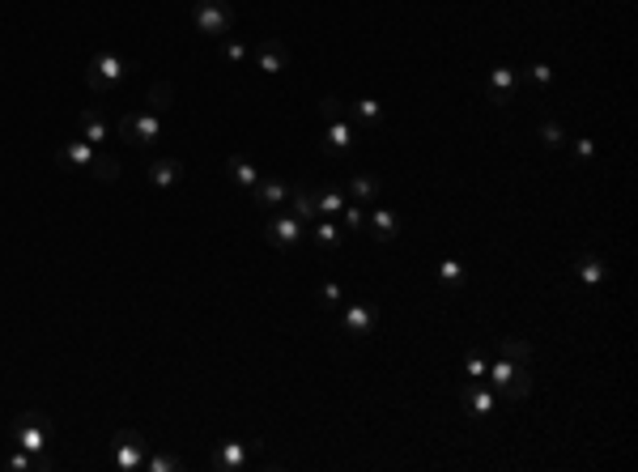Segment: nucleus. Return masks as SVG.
<instances>
[{"mask_svg":"<svg viewBox=\"0 0 638 472\" xmlns=\"http://www.w3.org/2000/svg\"><path fill=\"white\" fill-rule=\"evenodd\" d=\"M306 238L324 251H336L345 243V230H341V217H315V222L306 226Z\"/></svg>","mask_w":638,"mask_h":472,"instance_id":"nucleus-18","label":"nucleus"},{"mask_svg":"<svg viewBox=\"0 0 638 472\" xmlns=\"http://www.w3.org/2000/svg\"><path fill=\"white\" fill-rule=\"evenodd\" d=\"M251 60H256V69L268 72V77H277V72L290 69V47L281 39H260L256 43V52H251Z\"/></svg>","mask_w":638,"mask_h":472,"instance_id":"nucleus-12","label":"nucleus"},{"mask_svg":"<svg viewBox=\"0 0 638 472\" xmlns=\"http://www.w3.org/2000/svg\"><path fill=\"white\" fill-rule=\"evenodd\" d=\"M132 69H137L132 56L115 52V47H102V52H94L90 64H85V85H90L94 94H115V90L132 77Z\"/></svg>","mask_w":638,"mask_h":472,"instance_id":"nucleus-1","label":"nucleus"},{"mask_svg":"<svg viewBox=\"0 0 638 472\" xmlns=\"http://www.w3.org/2000/svg\"><path fill=\"white\" fill-rule=\"evenodd\" d=\"M150 183L158 188V192H170L175 183H183V162L179 158H158V162H150Z\"/></svg>","mask_w":638,"mask_h":472,"instance_id":"nucleus-21","label":"nucleus"},{"mask_svg":"<svg viewBox=\"0 0 638 472\" xmlns=\"http://www.w3.org/2000/svg\"><path fill=\"white\" fill-rule=\"evenodd\" d=\"M315 200H319V217H341V208L349 205V196L341 188H319Z\"/></svg>","mask_w":638,"mask_h":472,"instance_id":"nucleus-26","label":"nucleus"},{"mask_svg":"<svg viewBox=\"0 0 638 472\" xmlns=\"http://www.w3.org/2000/svg\"><path fill=\"white\" fill-rule=\"evenodd\" d=\"M167 128V115H153V111H132L120 120V140H128L132 149H153L158 137Z\"/></svg>","mask_w":638,"mask_h":472,"instance_id":"nucleus-7","label":"nucleus"},{"mask_svg":"<svg viewBox=\"0 0 638 472\" xmlns=\"http://www.w3.org/2000/svg\"><path fill=\"white\" fill-rule=\"evenodd\" d=\"M150 456V443L140 430H115L111 438V468L115 472H140Z\"/></svg>","mask_w":638,"mask_h":472,"instance_id":"nucleus-8","label":"nucleus"},{"mask_svg":"<svg viewBox=\"0 0 638 472\" xmlns=\"http://www.w3.org/2000/svg\"><path fill=\"white\" fill-rule=\"evenodd\" d=\"M536 137H541L545 149H562V145H566V128L557 124L554 115H545L541 124H536Z\"/></svg>","mask_w":638,"mask_h":472,"instance_id":"nucleus-27","label":"nucleus"},{"mask_svg":"<svg viewBox=\"0 0 638 472\" xmlns=\"http://www.w3.org/2000/svg\"><path fill=\"white\" fill-rule=\"evenodd\" d=\"M515 90H519V69H511V64H494L486 77V94L494 107H507L515 98Z\"/></svg>","mask_w":638,"mask_h":472,"instance_id":"nucleus-13","label":"nucleus"},{"mask_svg":"<svg viewBox=\"0 0 638 472\" xmlns=\"http://www.w3.org/2000/svg\"><path fill=\"white\" fill-rule=\"evenodd\" d=\"M486 371H489V361L477 353V349H469V358H464V375L469 379H486Z\"/></svg>","mask_w":638,"mask_h":472,"instance_id":"nucleus-34","label":"nucleus"},{"mask_svg":"<svg viewBox=\"0 0 638 472\" xmlns=\"http://www.w3.org/2000/svg\"><path fill=\"white\" fill-rule=\"evenodd\" d=\"M179 468H183V459L170 456V451H150L145 456V472H179Z\"/></svg>","mask_w":638,"mask_h":472,"instance_id":"nucleus-30","label":"nucleus"},{"mask_svg":"<svg viewBox=\"0 0 638 472\" xmlns=\"http://www.w3.org/2000/svg\"><path fill=\"white\" fill-rule=\"evenodd\" d=\"M375 323H379V306H371V303H349L341 311V328L353 341H366V336L375 332Z\"/></svg>","mask_w":638,"mask_h":472,"instance_id":"nucleus-11","label":"nucleus"},{"mask_svg":"<svg viewBox=\"0 0 638 472\" xmlns=\"http://www.w3.org/2000/svg\"><path fill=\"white\" fill-rule=\"evenodd\" d=\"M14 447L30 451V456H47V447H52V421L47 413L39 409H26V413L14 421Z\"/></svg>","mask_w":638,"mask_h":472,"instance_id":"nucleus-5","label":"nucleus"},{"mask_svg":"<svg viewBox=\"0 0 638 472\" xmlns=\"http://www.w3.org/2000/svg\"><path fill=\"white\" fill-rule=\"evenodd\" d=\"M226 179L235 183L238 192H251V188H256L264 175L256 170V162H251V158H238V153H230V158H226Z\"/></svg>","mask_w":638,"mask_h":472,"instance_id":"nucleus-20","label":"nucleus"},{"mask_svg":"<svg viewBox=\"0 0 638 472\" xmlns=\"http://www.w3.org/2000/svg\"><path fill=\"white\" fill-rule=\"evenodd\" d=\"M519 77H527V82L536 85V90H549L554 85V64H545V60H536V64H527Z\"/></svg>","mask_w":638,"mask_h":472,"instance_id":"nucleus-31","label":"nucleus"},{"mask_svg":"<svg viewBox=\"0 0 638 472\" xmlns=\"http://www.w3.org/2000/svg\"><path fill=\"white\" fill-rule=\"evenodd\" d=\"M170 102H175V90H170V82H153V85H150V107H145V111L167 115Z\"/></svg>","mask_w":638,"mask_h":472,"instance_id":"nucleus-28","label":"nucleus"},{"mask_svg":"<svg viewBox=\"0 0 638 472\" xmlns=\"http://www.w3.org/2000/svg\"><path fill=\"white\" fill-rule=\"evenodd\" d=\"M570 153H575V162H592V158H596V140H592V137H575V140H570Z\"/></svg>","mask_w":638,"mask_h":472,"instance_id":"nucleus-33","label":"nucleus"},{"mask_svg":"<svg viewBox=\"0 0 638 472\" xmlns=\"http://www.w3.org/2000/svg\"><path fill=\"white\" fill-rule=\"evenodd\" d=\"M379 192H383V183H379L375 170H353V175H349V192L345 196L353 200V205H375Z\"/></svg>","mask_w":638,"mask_h":472,"instance_id":"nucleus-19","label":"nucleus"},{"mask_svg":"<svg viewBox=\"0 0 638 472\" xmlns=\"http://www.w3.org/2000/svg\"><path fill=\"white\" fill-rule=\"evenodd\" d=\"M77 137L90 140V145H102V140L111 137V124L102 120V111H82L77 115Z\"/></svg>","mask_w":638,"mask_h":472,"instance_id":"nucleus-25","label":"nucleus"},{"mask_svg":"<svg viewBox=\"0 0 638 472\" xmlns=\"http://www.w3.org/2000/svg\"><path fill=\"white\" fill-rule=\"evenodd\" d=\"M290 192H294V188H290V183H285V179H260V183H256V188H251V200H256V205H260V208H273V213H277V208H285V200H290Z\"/></svg>","mask_w":638,"mask_h":472,"instance_id":"nucleus-17","label":"nucleus"},{"mask_svg":"<svg viewBox=\"0 0 638 472\" xmlns=\"http://www.w3.org/2000/svg\"><path fill=\"white\" fill-rule=\"evenodd\" d=\"M486 383L494 388L498 400H524L527 391H532V375H527V366H524V361L502 358V353H498V361H489Z\"/></svg>","mask_w":638,"mask_h":472,"instance_id":"nucleus-3","label":"nucleus"},{"mask_svg":"<svg viewBox=\"0 0 638 472\" xmlns=\"http://www.w3.org/2000/svg\"><path fill=\"white\" fill-rule=\"evenodd\" d=\"M319 298H324V306H328V311H336V306H341V285H336V281H324Z\"/></svg>","mask_w":638,"mask_h":472,"instance_id":"nucleus-37","label":"nucleus"},{"mask_svg":"<svg viewBox=\"0 0 638 472\" xmlns=\"http://www.w3.org/2000/svg\"><path fill=\"white\" fill-rule=\"evenodd\" d=\"M319 188H294L290 200H285V213H294L303 226H311L319 217V200H315Z\"/></svg>","mask_w":638,"mask_h":472,"instance_id":"nucleus-22","label":"nucleus"},{"mask_svg":"<svg viewBox=\"0 0 638 472\" xmlns=\"http://www.w3.org/2000/svg\"><path fill=\"white\" fill-rule=\"evenodd\" d=\"M251 52H247V43L243 39H226V60H235V64H243Z\"/></svg>","mask_w":638,"mask_h":472,"instance_id":"nucleus-36","label":"nucleus"},{"mask_svg":"<svg viewBox=\"0 0 638 472\" xmlns=\"http://www.w3.org/2000/svg\"><path fill=\"white\" fill-rule=\"evenodd\" d=\"M341 217H345V230H362V226H366V208L349 200V205L341 208Z\"/></svg>","mask_w":638,"mask_h":472,"instance_id":"nucleus-35","label":"nucleus"},{"mask_svg":"<svg viewBox=\"0 0 638 472\" xmlns=\"http://www.w3.org/2000/svg\"><path fill=\"white\" fill-rule=\"evenodd\" d=\"M319 111H324V124H328V132H324L328 158H349L353 145H358V128H353V120L345 115V102L336 94H328V98H319Z\"/></svg>","mask_w":638,"mask_h":472,"instance_id":"nucleus-2","label":"nucleus"},{"mask_svg":"<svg viewBox=\"0 0 638 472\" xmlns=\"http://www.w3.org/2000/svg\"><path fill=\"white\" fill-rule=\"evenodd\" d=\"M264 451L260 438H247V443H238V438H222V443L213 447V456H208V468L213 472H243L256 464V456Z\"/></svg>","mask_w":638,"mask_h":472,"instance_id":"nucleus-6","label":"nucleus"},{"mask_svg":"<svg viewBox=\"0 0 638 472\" xmlns=\"http://www.w3.org/2000/svg\"><path fill=\"white\" fill-rule=\"evenodd\" d=\"M264 238L273 243L277 251H290V247H298L306 238V226L294 217V213H285V208H277L273 217H268V226H264Z\"/></svg>","mask_w":638,"mask_h":472,"instance_id":"nucleus-9","label":"nucleus"},{"mask_svg":"<svg viewBox=\"0 0 638 472\" xmlns=\"http://www.w3.org/2000/svg\"><path fill=\"white\" fill-rule=\"evenodd\" d=\"M459 404H464V413L477 417V421H486L494 409H498V396L489 388L486 379H469L464 388H459Z\"/></svg>","mask_w":638,"mask_h":472,"instance_id":"nucleus-10","label":"nucleus"},{"mask_svg":"<svg viewBox=\"0 0 638 472\" xmlns=\"http://www.w3.org/2000/svg\"><path fill=\"white\" fill-rule=\"evenodd\" d=\"M401 213L396 208H383V205H375L371 213H366V230L379 238V243H396L401 238Z\"/></svg>","mask_w":638,"mask_h":472,"instance_id":"nucleus-16","label":"nucleus"},{"mask_svg":"<svg viewBox=\"0 0 638 472\" xmlns=\"http://www.w3.org/2000/svg\"><path fill=\"white\" fill-rule=\"evenodd\" d=\"M345 115L358 120L362 128H379L383 124V102L379 98H353V102H345Z\"/></svg>","mask_w":638,"mask_h":472,"instance_id":"nucleus-23","label":"nucleus"},{"mask_svg":"<svg viewBox=\"0 0 638 472\" xmlns=\"http://www.w3.org/2000/svg\"><path fill=\"white\" fill-rule=\"evenodd\" d=\"M192 22L205 39H230L238 14L230 9V0H192Z\"/></svg>","mask_w":638,"mask_h":472,"instance_id":"nucleus-4","label":"nucleus"},{"mask_svg":"<svg viewBox=\"0 0 638 472\" xmlns=\"http://www.w3.org/2000/svg\"><path fill=\"white\" fill-rule=\"evenodd\" d=\"M498 353L502 358H511V361H532V349H527V341H498Z\"/></svg>","mask_w":638,"mask_h":472,"instance_id":"nucleus-32","label":"nucleus"},{"mask_svg":"<svg viewBox=\"0 0 638 472\" xmlns=\"http://www.w3.org/2000/svg\"><path fill=\"white\" fill-rule=\"evenodd\" d=\"M90 175H94L98 183H115V179H120V158H111V153H98L94 162H90Z\"/></svg>","mask_w":638,"mask_h":472,"instance_id":"nucleus-29","label":"nucleus"},{"mask_svg":"<svg viewBox=\"0 0 638 472\" xmlns=\"http://www.w3.org/2000/svg\"><path fill=\"white\" fill-rule=\"evenodd\" d=\"M98 158V145H90V140H82V137H72V140H64L56 149V167L60 170H90V162Z\"/></svg>","mask_w":638,"mask_h":472,"instance_id":"nucleus-14","label":"nucleus"},{"mask_svg":"<svg viewBox=\"0 0 638 472\" xmlns=\"http://www.w3.org/2000/svg\"><path fill=\"white\" fill-rule=\"evenodd\" d=\"M434 277H439L443 290H464V285H469V268H464V260H456V255H443L439 268H434Z\"/></svg>","mask_w":638,"mask_h":472,"instance_id":"nucleus-24","label":"nucleus"},{"mask_svg":"<svg viewBox=\"0 0 638 472\" xmlns=\"http://www.w3.org/2000/svg\"><path fill=\"white\" fill-rule=\"evenodd\" d=\"M575 281L587 285V290L604 285V281H609V265H604V255H596V251H579V255H575Z\"/></svg>","mask_w":638,"mask_h":472,"instance_id":"nucleus-15","label":"nucleus"}]
</instances>
